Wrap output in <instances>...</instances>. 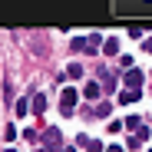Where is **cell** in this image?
Listing matches in <instances>:
<instances>
[{
	"instance_id": "obj_3",
	"label": "cell",
	"mask_w": 152,
	"mask_h": 152,
	"mask_svg": "<svg viewBox=\"0 0 152 152\" xmlns=\"http://www.w3.org/2000/svg\"><path fill=\"white\" fill-rule=\"evenodd\" d=\"M76 99H80V93H76V89H63V93H60V106H63V113H73Z\"/></svg>"
},
{
	"instance_id": "obj_11",
	"label": "cell",
	"mask_w": 152,
	"mask_h": 152,
	"mask_svg": "<svg viewBox=\"0 0 152 152\" xmlns=\"http://www.w3.org/2000/svg\"><path fill=\"white\" fill-rule=\"evenodd\" d=\"M33 113H46V96H43V93L33 96Z\"/></svg>"
},
{
	"instance_id": "obj_12",
	"label": "cell",
	"mask_w": 152,
	"mask_h": 152,
	"mask_svg": "<svg viewBox=\"0 0 152 152\" xmlns=\"http://www.w3.org/2000/svg\"><path fill=\"white\" fill-rule=\"evenodd\" d=\"M30 113V103H27V99H17V116H27Z\"/></svg>"
},
{
	"instance_id": "obj_13",
	"label": "cell",
	"mask_w": 152,
	"mask_h": 152,
	"mask_svg": "<svg viewBox=\"0 0 152 152\" xmlns=\"http://www.w3.org/2000/svg\"><path fill=\"white\" fill-rule=\"evenodd\" d=\"M66 76H73V80H80V76H83V66H80V63H73V66L66 69Z\"/></svg>"
},
{
	"instance_id": "obj_18",
	"label": "cell",
	"mask_w": 152,
	"mask_h": 152,
	"mask_svg": "<svg viewBox=\"0 0 152 152\" xmlns=\"http://www.w3.org/2000/svg\"><path fill=\"white\" fill-rule=\"evenodd\" d=\"M43 152H53V149H43ZM60 152H63V149H60Z\"/></svg>"
},
{
	"instance_id": "obj_8",
	"label": "cell",
	"mask_w": 152,
	"mask_h": 152,
	"mask_svg": "<svg viewBox=\"0 0 152 152\" xmlns=\"http://www.w3.org/2000/svg\"><path fill=\"white\" fill-rule=\"evenodd\" d=\"M99 43H103V40L93 33V37H86V40H83V50H86V53H96V50H99Z\"/></svg>"
},
{
	"instance_id": "obj_14",
	"label": "cell",
	"mask_w": 152,
	"mask_h": 152,
	"mask_svg": "<svg viewBox=\"0 0 152 152\" xmlns=\"http://www.w3.org/2000/svg\"><path fill=\"white\" fill-rule=\"evenodd\" d=\"M126 126H129L132 132H136V129H142V126H139V116H129V119H126Z\"/></svg>"
},
{
	"instance_id": "obj_16",
	"label": "cell",
	"mask_w": 152,
	"mask_h": 152,
	"mask_svg": "<svg viewBox=\"0 0 152 152\" xmlns=\"http://www.w3.org/2000/svg\"><path fill=\"white\" fill-rule=\"evenodd\" d=\"M145 50H149V53H152V37H149V40H145Z\"/></svg>"
},
{
	"instance_id": "obj_17",
	"label": "cell",
	"mask_w": 152,
	"mask_h": 152,
	"mask_svg": "<svg viewBox=\"0 0 152 152\" xmlns=\"http://www.w3.org/2000/svg\"><path fill=\"white\" fill-rule=\"evenodd\" d=\"M106 152H122V149H119V145H109V149H106Z\"/></svg>"
},
{
	"instance_id": "obj_2",
	"label": "cell",
	"mask_w": 152,
	"mask_h": 152,
	"mask_svg": "<svg viewBox=\"0 0 152 152\" xmlns=\"http://www.w3.org/2000/svg\"><path fill=\"white\" fill-rule=\"evenodd\" d=\"M43 142H46V149H53V152H60V145H63V132L56 129V126H50V129L43 132Z\"/></svg>"
},
{
	"instance_id": "obj_6",
	"label": "cell",
	"mask_w": 152,
	"mask_h": 152,
	"mask_svg": "<svg viewBox=\"0 0 152 152\" xmlns=\"http://www.w3.org/2000/svg\"><path fill=\"white\" fill-rule=\"evenodd\" d=\"M139 96H142V89H126V93L119 96V103H122V106H132V103H136Z\"/></svg>"
},
{
	"instance_id": "obj_7",
	"label": "cell",
	"mask_w": 152,
	"mask_h": 152,
	"mask_svg": "<svg viewBox=\"0 0 152 152\" xmlns=\"http://www.w3.org/2000/svg\"><path fill=\"white\" fill-rule=\"evenodd\" d=\"M99 93H103L99 83H86V86H83V96H86V99H99Z\"/></svg>"
},
{
	"instance_id": "obj_5",
	"label": "cell",
	"mask_w": 152,
	"mask_h": 152,
	"mask_svg": "<svg viewBox=\"0 0 152 152\" xmlns=\"http://www.w3.org/2000/svg\"><path fill=\"white\" fill-rule=\"evenodd\" d=\"M139 83H142V69H129L126 73V86L129 89H139Z\"/></svg>"
},
{
	"instance_id": "obj_15",
	"label": "cell",
	"mask_w": 152,
	"mask_h": 152,
	"mask_svg": "<svg viewBox=\"0 0 152 152\" xmlns=\"http://www.w3.org/2000/svg\"><path fill=\"white\" fill-rule=\"evenodd\" d=\"M93 113H96V116H109V106H106V103H99V106H96Z\"/></svg>"
},
{
	"instance_id": "obj_10",
	"label": "cell",
	"mask_w": 152,
	"mask_h": 152,
	"mask_svg": "<svg viewBox=\"0 0 152 152\" xmlns=\"http://www.w3.org/2000/svg\"><path fill=\"white\" fill-rule=\"evenodd\" d=\"M103 53H106V56H109V53H119V40H113V37L103 40Z\"/></svg>"
},
{
	"instance_id": "obj_9",
	"label": "cell",
	"mask_w": 152,
	"mask_h": 152,
	"mask_svg": "<svg viewBox=\"0 0 152 152\" xmlns=\"http://www.w3.org/2000/svg\"><path fill=\"white\" fill-rule=\"evenodd\" d=\"M80 145H86V152H103V142L99 139H83L80 136Z\"/></svg>"
},
{
	"instance_id": "obj_19",
	"label": "cell",
	"mask_w": 152,
	"mask_h": 152,
	"mask_svg": "<svg viewBox=\"0 0 152 152\" xmlns=\"http://www.w3.org/2000/svg\"><path fill=\"white\" fill-rule=\"evenodd\" d=\"M7 152H13V149H7Z\"/></svg>"
},
{
	"instance_id": "obj_4",
	"label": "cell",
	"mask_w": 152,
	"mask_h": 152,
	"mask_svg": "<svg viewBox=\"0 0 152 152\" xmlns=\"http://www.w3.org/2000/svg\"><path fill=\"white\" fill-rule=\"evenodd\" d=\"M145 139H149V129H136V132H132L129 139H126V145H129V149H139V145H142Z\"/></svg>"
},
{
	"instance_id": "obj_1",
	"label": "cell",
	"mask_w": 152,
	"mask_h": 152,
	"mask_svg": "<svg viewBox=\"0 0 152 152\" xmlns=\"http://www.w3.org/2000/svg\"><path fill=\"white\" fill-rule=\"evenodd\" d=\"M119 17H152V0H113Z\"/></svg>"
}]
</instances>
